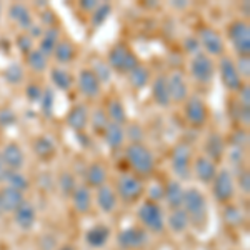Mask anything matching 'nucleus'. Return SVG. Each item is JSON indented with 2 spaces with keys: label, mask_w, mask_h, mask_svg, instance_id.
Wrapping results in <instances>:
<instances>
[{
  "label": "nucleus",
  "mask_w": 250,
  "mask_h": 250,
  "mask_svg": "<svg viewBox=\"0 0 250 250\" xmlns=\"http://www.w3.org/2000/svg\"><path fill=\"white\" fill-rule=\"evenodd\" d=\"M247 142H249V134L245 130H239L235 135H233V147H235V148L245 150V147H247Z\"/></svg>",
  "instance_id": "864d4df0"
},
{
  "label": "nucleus",
  "mask_w": 250,
  "mask_h": 250,
  "mask_svg": "<svg viewBox=\"0 0 250 250\" xmlns=\"http://www.w3.org/2000/svg\"><path fill=\"white\" fill-rule=\"evenodd\" d=\"M204 150H205V157H207V159L219 164L220 160L224 159L225 150H227L224 135H222L220 132H210L204 142Z\"/></svg>",
  "instance_id": "dca6fc26"
},
{
  "label": "nucleus",
  "mask_w": 250,
  "mask_h": 250,
  "mask_svg": "<svg viewBox=\"0 0 250 250\" xmlns=\"http://www.w3.org/2000/svg\"><path fill=\"white\" fill-rule=\"evenodd\" d=\"M108 122H110V120H108V117L105 114V108H97V110L92 112V115L88 117V125H90L92 132L100 137L105 132Z\"/></svg>",
  "instance_id": "e433bc0d"
},
{
  "label": "nucleus",
  "mask_w": 250,
  "mask_h": 250,
  "mask_svg": "<svg viewBox=\"0 0 250 250\" xmlns=\"http://www.w3.org/2000/svg\"><path fill=\"white\" fill-rule=\"evenodd\" d=\"M184 48H185V52L190 55H195L197 52H200V43H199V40H197V37H185Z\"/></svg>",
  "instance_id": "603ef678"
},
{
  "label": "nucleus",
  "mask_w": 250,
  "mask_h": 250,
  "mask_svg": "<svg viewBox=\"0 0 250 250\" xmlns=\"http://www.w3.org/2000/svg\"><path fill=\"white\" fill-rule=\"evenodd\" d=\"M219 75L224 87L229 88L230 92H239V88L244 85V80L237 72L233 59L229 57V55H222L219 59Z\"/></svg>",
  "instance_id": "f8f14e48"
},
{
  "label": "nucleus",
  "mask_w": 250,
  "mask_h": 250,
  "mask_svg": "<svg viewBox=\"0 0 250 250\" xmlns=\"http://www.w3.org/2000/svg\"><path fill=\"white\" fill-rule=\"evenodd\" d=\"M32 150H34V154L40 160L47 162V160L54 159L55 154H57V145H55V142L48 135H40L32 144Z\"/></svg>",
  "instance_id": "393cba45"
},
{
  "label": "nucleus",
  "mask_w": 250,
  "mask_h": 250,
  "mask_svg": "<svg viewBox=\"0 0 250 250\" xmlns=\"http://www.w3.org/2000/svg\"><path fill=\"white\" fill-rule=\"evenodd\" d=\"M125 130V139L130 140V144H142L144 142V137H145V132L142 128L140 124H127V128Z\"/></svg>",
  "instance_id": "a18cd8bd"
},
{
  "label": "nucleus",
  "mask_w": 250,
  "mask_h": 250,
  "mask_svg": "<svg viewBox=\"0 0 250 250\" xmlns=\"http://www.w3.org/2000/svg\"><path fill=\"white\" fill-rule=\"evenodd\" d=\"M25 60H27V65L30 67V70H34L35 74H42L48 68V57L42 54L39 48H34L32 52L25 55Z\"/></svg>",
  "instance_id": "58836bf2"
},
{
  "label": "nucleus",
  "mask_w": 250,
  "mask_h": 250,
  "mask_svg": "<svg viewBox=\"0 0 250 250\" xmlns=\"http://www.w3.org/2000/svg\"><path fill=\"white\" fill-rule=\"evenodd\" d=\"M42 94H43V88L40 87L39 83H29V85L25 87V97H27V100L32 104L40 102Z\"/></svg>",
  "instance_id": "8fccbe9b"
},
{
  "label": "nucleus",
  "mask_w": 250,
  "mask_h": 250,
  "mask_svg": "<svg viewBox=\"0 0 250 250\" xmlns=\"http://www.w3.org/2000/svg\"><path fill=\"white\" fill-rule=\"evenodd\" d=\"M3 213H5V212H3V205H2V199H0V215H3Z\"/></svg>",
  "instance_id": "e2e57ef3"
},
{
  "label": "nucleus",
  "mask_w": 250,
  "mask_h": 250,
  "mask_svg": "<svg viewBox=\"0 0 250 250\" xmlns=\"http://www.w3.org/2000/svg\"><path fill=\"white\" fill-rule=\"evenodd\" d=\"M112 5L110 3H99V7L92 12V15H90V23H92V27H100L102 23H105L108 17L112 15Z\"/></svg>",
  "instance_id": "79ce46f5"
},
{
  "label": "nucleus",
  "mask_w": 250,
  "mask_h": 250,
  "mask_svg": "<svg viewBox=\"0 0 250 250\" xmlns=\"http://www.w3.org/2000/svg\"><path fill=\"white\" fill-rule=\"evenodd\" d=\"M239 188L242 190V193L250 192V173L247 168L239 173Z\"/></svg>",
  "instance_id": "5fc2aeb1"
},
{
  "label": "nucleus",
  "mask_w": 250,
  "mask_h": 250,
  "mask_svg": "<svg viewBox=\"0 0 250 250\" xmlns=\"http://www.w3.org/2000/svg\"><path fill=\"white\" fill-rule=\"evenodd\" d=\"M59 187L60 192L65 197H72V193L77 188V180H75V175L72 172H62L59 175Z\"/></svg>",
  "instance_id": "c03bdc74"
},
{
  "label": "nucleus",
  "mask_w": 250,
  "mask_h": 250,
  "mask_svg": "<svg viewBox=\"0 0 250 250\" xmlns=\"http://www.w3.org/2000/svg\"><path fill=\"white\" fill-rule=\"evenodd\" d=\"M239 104L242 107H250V87L249 83H244L239 88Z\"/></svg>",
  "instance_id": "6e6d98bb"
},
{
  "label": "nucleus",
  "mask_w": 250,
  "mask_h": 250,
  "mask_svg": "<svg viewBox=\"0 0 250 250\" xmlns=\"http://www.w3.org/2000/svg\"><path fill=\"white\" fill-rule=\"evenodd\" d=\"M3 79L9 85H20L25 79V70L19 62H10L9 65L3 68Z\"/></svg>",
  "instance_id": "4c0bfd02"
},
{
  "label": "nucleus",
  "mask_w": 250,
  "mask_h": 250,
  "mask_svg": "<svg viewBox=\"0 0 250 250\" xmlns=\"http://www.w3.org/2000/svg\"><path fill=\"white\" fill-rule=\"evenodd\" d=\"M50 80L54 83V87L57 90H62V92H67L68 88L74 85V77L62 67H54L50 70Z\"/></svg>",
  "instance_id": "f704fd0d"
},
{
  "label": "nucleus",
  "mask_w": 250,
  "mask_h": 250,
  "mask_svg": "<svg viewBox=\"0 0 250 250\" xmlns=\"http://www.w3.org/2000/svg\"><path fill=\"white\" fill-rule=\"evenodd\" d=\"M184 115L185 120L195 128H200L208 120V108L207 104L199 95H188V99L184 102Z\"/></svg>",
  "instance_id": "9b49d317"
},
{
  "label": "nucleus",
  "mask_w": 250,
  "mask_h": 250,
  "mask_svg": "<svg viewBox=\"0 0 250 250\" xmlns=\"http://www.w3.org/2000/svg\"><path fill=\"white\" fill-rule=\"evenodd\" d=\"M148 233L142 227H127L117 233V244L124 250H137L147 245Z\"/></svg>",
  "instance_id": "ddd939ff"
},
{
  "label": "nucleus",
  "mask_w": 250,
  "mask_h": 250,
  "mask_svg": "<svg viewBox=\"0 0 250 250\" xmlns=\"http://www.w3.org/2000/svg\"><path fill=\"white\" fill-rule=\"evenodd\" d=\"M40 112L43 117H52L54 115V107H55V92L54 88H43L42 99H40Z\"/></svg>",
  "instance_id": "37998d69"
},
{
  "label": "nucleus",
  "mask_w": 250,
  "mask_h": 250,
  "mask_svg": "<svg viewBox=\"0 0 250 250\" xmlns=\"http://www.w3.org/2000/svg\"><path fill=\"white\" fill-rule=\"evenodd\" d=\"M75 55H77V50H75L74 43H72L70 40L60 39V42L57 43V47H55L52 57H54L55 62L60 63V65H67V63H70L72 60L75 59Z\"/></svg>",
  "instance_id": "7c9ffc66"
},
{
  "label": "nucleus",
  "mask_w": 250,
  "mask_h": 250,
  "mask_svg": "<svg viewBox=\"0 0 250 250\" xmlns=\"http://www.w3.org/2000/svg\"><path fill=\"white\" fill-rule=\"evenodd\" d=\"M59 250H75V249L72 247V245H63V247H60Z\"/></svg>",
  "instance_id": "680f3d73"
},
{
  "label": "nucleus",
  "mask_w": 250,
  "mask_h": 250,
  "mask_svg": "<svg viewBox=\"0 0 250 250\" xmlns=\"http://www.w3.org/2000/svg\"><path fill=\"white\" fill-rule=\"evenodd\" d=\"M88 107L85 104H75L74 107L68 110L65 122L68 125V128L79 134V132H85V128L88 127Z\"/></svg>",
  "instance_id": "a211bd4d"
},
{
  "label": "nucleus",
  "mask_w": 250,
  "mask_h": 250,
  "mask_svg": "<svg viewBox=\"0 0 250 250\" xmlns=\"http://www.w3.org/2000/svg\"><path fill=\"white\" fill-rule=\"evenodd\" d=\"M104 140L110 148H120L124 145L125 140V130L122 125L114 124V122H108L105 132H104Z\"/></svg>",
  "instance_id": "473e14b6"
},
{
  "label": "nucleus",
  "mask_w": 250,
  "mask_h": 250,
  "mask_svg": "<svg viewBox=\"0 0 250 250\" xmlns=\"http://www.w3.org/2000/svg\"><path fill=\"white\" fill-rule=\"evenodd\" d=\"M85 180H87V187H94L99 188L102 185H105L107 182V168L104 164L100 162H92L85 170Z\"/></svg>",
  "instance_id": "c85d7f7f"
},
{
  "label": "nucleus",
  "mask_w": 250,
  "mask_h": 250,
  "mask_svg": "<svg viewBox=\"0 0 250 250\" xmlns=\"http://www.w3.org/2000/svg\"><path fill=\"white\" fill-rule=\"evenodd\" d=\"M105 114L108 117V120L114 124H119V125H127V108H125L124 102L119 99H112L108 100L107 104V108H105Z\"/></svg>",
  "instance_id": "2f4dec72"
},
{
  "label": "nucleus",
  "mask_w": 250,
  "mask_h": 250,
  "mask_svg": "<svg viewBox=\"0 0 250 250\" xmlns=\"http://www.w3.org/2000/svg\"><path fill=\"white\" fill-rule=\"evenodd\" d=\"M184 192L185 190H184L182 184H180V180L172 179V180H168V182L165 184L164 197H165V200H167L168 207H170L172 210H175V208H182Z\"/></svg>",
  "instance_id": "5701e85b"
},
{
  "label": "nucleus",
  "mask_w": 250,
  "mask_h": 250,
  "mask_svg": "<svg viewBox=\"0 0 250 250\" xmlns=\"http://www.w3.org/2000/svg\"><path fill=\"white\" fill-rule=\"evenodd\" d=\"M15 124H17V114L14 112V108H10V107L0 108V127L9 128V127H14Z\"/></svg>",
  "instance_id": "49530a36"
},
{
  "label": "nucleus",
  "mask_w": 250,
  "mask_h": 250,
  "mask_svg": "<svg viewBox=\"0 0 250 250\" xmlns=\"http://www.w3.org/2000/svg\"><path fill=\"white\" fill-rule=\"evenodd\" d=\"M225 219L229 224H240L244 220V213H242L237 207H227L225 210Z\"/></svg>",
  "instance_id": "3c124183"
},
{
  "label": "nucleus",
  "mask_w": 250,
  "mask_h": 250,
  "mask_svg": "<svg viewBox=\"0 0 250 250\" xmlns=\"http://www.w3.org/2000/svg\"><path fill=\"white\" fill-rule=\"evenodd\" d=\"M0 157L9 170H20L25 165V154L17 142H9L3 145V148L0 150Z\"/></svg>",
  "instance_id": "f3484780"
},
{
  "label": "nucleus",
  "mask_w": 250,
  "mask_h": 250,
  "mask_svg": "<svg viewBox=\"0 0 250 250\" xmlns=\"http://www.w3.org/2000/svg\"><path fill=\"white\" fill-rule=\"evenodd\" d=\"M60 42V29L57 25L54 27H47L45 30H43L42 37L39 39V50L42 52L45 57H50L52 54H54L55 47H57V43Z\"/></svg>",
  "instance_id": "a878e982"
},
{
  "label": "nucleus",
  "mask_w": 250,
  "mask_h": 250,
  "mask_svg": "<svg viewBox=\"0 0 250 250\" xmlns=\"http://www.w3.org/2000/svg\"><path fill=\"white\" fill-rule=\"evenodd\" d=\"M107 63L110 65L112 70L119 72V74H128L130 70L139 65V57L134 54L128 45L125 43H115L114 47L108 50Z\"/></svg>",
  "instance_id": "7ed1b4c3"
},
{
  "label": "nucleus",
  "mask_w": 250,
  "mask_h": 250,
  "mask_svg": "<svg viewBox=\"0 0 250 250\" xmlns=\"http://www.w3.org/2000/svg\"><path fill=\"white\" fill-rule=\"evenodd\" d=\"M167 224L173 233H184L188 229V225H190V220H188V215L185 213L184 208H175L168 215Z\"/></svg>",
  "instance_id": "c9c22d12"
},
{
  "label": "nucleus",
  "mask_w": 250,
  "mask_h": 250,
  "mask_svg": "<svg viewBox=\"0 0 250 250\" xmlns=\"http://www.w3.org/2000/svg\"><path fill=\"white\" fill-rule=\"evenodd\" d=\"M90 70L95 74V77L100 80V83H108L112 80V74H114V70L110 68V65L107 63V60H94V63H92Z\"/></svg>",
  "instance_id": "a19ab883"
},
{
  "label": "nucleus",
  "mask_w": 250,
  "mask_h": 250,
  "mask_svg": "<svg viewBox=\"0 0 250 250\" xmlns=\"http://www.w3.org/2000/svg\"><path fill=\"white\" fill-rule=\"evenodd\" d=\"M115 193L119 199H122L125 204H134L145 192V185L142 179L137 175H130V173H124L119 177L115 185Z\"/></svg>",
  "instance_id": "39448f33"
},
{
  "label": "nucleus",
  "mask_w": 250,
  "mask_h": 250,
  "mask_svg": "<svg viewBox=\"0 0 250 250\" xmlns=\"http://www.w3.org/2000/svg\"><path fill=\"white\" fill-rule=\"evenodd\" d=\"M72 204L79 213H87L92 208V192L87 185H77L72 193Z\"/></svg>",
  "instance_id": "c756f323"
},
{
  "label": "nucleus",
  "mask_w": 250,
  "mask_h": 250,
  "mask_svg": "<svg viewBox=\"0 0 250 250\" xmlns=\"http://www.w3.org/2000/svg\"><path fill=\"white\" fill-rule=\"evenodd\" d=\"M152 99L159 107L167 108L172 104L170 94H168V85H167V75H157L152 82Z\"/></svg>",
  "instance_id": "412c9836"
},
{
  "label": "nucleus",
  "mask_w": 250,
  "mask_h": 250,
  "mask_svg": "<svg viewBox=\"0 0 250 250\" xmlns=\"http://www.w3.org/2000/svg\"><path fill=\"white\" fill-rule=\"evenodd\" d=\"M128 77V82H130V85L135 88V90H142L150 83V72H148V68L142 65V63H139L134 70H130L127 74Z\"/></svg>",
  "instance_id": "72a5a7b5"
},
{
  "label": "nucleus",
  "mask_w": 250,
  "mask_h": 250,
  "mask_svg": "<svg viewBox=\"0 0 250 250\" xmlns=\"http://www.w3.org/2000/svg\"><path fill=\"white\" fill-rule=\"evenodd\" d=\"M139 219L145 227V230H150L154 233H160L165 227L164 210L157 202H144L139 208Z\"/></svg>",
  "instance_id": "0eeeda50"
},
{
  "label": "nucleus",
  "mask_w": 250,
  "mask_h": 250,
  "mask_svg": "<svg viewBox=\"0 0 250 250\" xmlns=\"http://www.w3.org/2000/svg\"><path fill=\"white\" fill-rule=\"evenodd\" d=\"M227 35L237 55H250V25L247 20H233L227 29Z\"/></svg>",
  "instance_id": "1a4fd4ad"
},
{
  "label": "nucleus",
  "mask_w": 250,
  "mask_h": 250,
  "mask_svg": "<svg viewBox=\"0 0 250 250\" xmlns=\"http://www.w3.org/2000/svg\"><path fill=\"white\" fill-rule=\"evenodd\" d=\"M108 239H110V229L107 225H95V227L88 229L85 233V242L92 249L105 247Z\"/></svg>",
  "instance_id": "bb28decb"
},
{
  "label": "nucleus",
  "mask_w": 250,
  "mask_h": 250,
  "mask_svg": "<svg viewBox=\"0 0 250 250\" xmlns=\"http://www.w3.org/2000/svg\"><path fill=\"white\" fill-rule=\"evenodd\" d=\"M212 193L217 202L229 204L235 195V180L229 168L217 170L215 179L212 180Z\"/></svg>",
  "instance_id": "6e6552de"
},
{
  "label": "nucleus",
  "mask_w": 250,
  "mask_h": 250,
  "mask_svg": "<svg viewBox=\"0 0 250 250\" xmlns=\"http://www.w3.org/2000/svg\"><path fill=\"white\" fill-rule=\"evenodd\" d=\"M233 63H235V68L242 77V80L250 77V57L249 55H239L237 60H233Z\"/></svg>",
  "instance_id": "de8ad7c7"
},
{
  "label": "nucleus",
  "mask_w": 250,
  "mask_h": 250,
  "mask_svg": "<svg viewBox=\"0 0 250 250\" xmlns=\"http://www.w3.org/2000/svg\"><path fill=\"white\" fill-rule=\"evenodd\" d=\"M197 40L200 43V50L208 57H222L225 55V42L222 35L212 27H202L197 32Z\"/></svg>",
  "instance_id": "9d476101"
},
{
  "label": "nucleus",
  "mask_w": 250,
  "mask_h": 250,
  "mask_svg": "<svg viewBox=\"0 0 250 250\" xmlns=\"http://www.w3.org/2000/svg\"><path fill=\"white\" fill-rule=\"evenodd\" d=\"M170 5L173 7V9H187L188 2L187 0H179V2H170Z\"/></svg>",
  "instance_id": "052dcab7"
},
{
  "label": "nucleus",
  "mask_w": 250,
  "mask_h": 250,
  "mask_svg": "<svg viewBox=\"0 0 250 250\" xmlns=\"http://www.w3.org/2000/svg\"><path fill=\"white\" fill-rule=\"evenodd\" d=\"M75 82H77L80 94L85 99H97L100 95V92H102V83H100V80L95 77V74L90 68L80 70Z\"/></svg>",
  "instance_id": "4468645a"
},
{
  "label": "nucleus",
  "mask_w": 250,
  "mask_h": 250,
  "mask_svg": "<svg viewBox=\"0 0 250 250\" xmlns=\"http://www.w3.org/2000/svg\"><path fill=\"white\" fill-rule=\"evenodd\" d=\"M182 208L193 225H202L207 219V199L199 188L190 187L184 192Z\"/></svg>",
  "instance_id": "f03ea898"
},
{
  "label": "nucleus",
  "mask_w": 250,
  "mask_h": 250,
  "mask_svg": "<svg viewBox=\"0 0 250 250\" xmlns=\"http://www.w3.org/2000/svg\"><path fill=\"white\" fill-rule=\"evenodd\" d=\"M0 17H2V5H0Z\"/></svg>",
  "instance_id": "0e129e2a"
},
{
  "label": "nucleus",
  "mask_w": 250,
  "mask_h": 250,
  "mask_svg": "<svg viewBox=\"0 0 250 250\" xmlns=\"http://www.w3.org/2000/svg\"><path fill=\"white\" fill-rule=\"evenodd\" d=\"M167 85H168V94H170V100L173 104H184L188 99V83L182 72L173 70L167 77Z\"/></svg>",
  "instance_id": "2eb2a0df"
},
{
  "label": "nucleus",
  "mask_w": 250,
  "mask_h": 250,
  "mask_svg": "<svg viewBox=\"0 0 250 250\" xmlns=\"http://www.w3.org/2000/svg\"><path fill=\"white\" fill-rule=\"evenodd\" d=\"M5 184L7 187H12V188H17L20 192H25L29 188V179L23 175L20 170H9L7 172V177H5Z\"/></svg>",
  "instance_id": "ea45409f"
},
{
  "label": "nucleus",
  "mask_w": 250,
  "mask_h": 250,
  "mask_svg": "<svg viewBox=\"0 0 250 250\" xmlns=\"http://www.w3.org/2000/svg\"><path fill=\"white\" fill-rule=\"evenodd\" d=\"M99 3L100 2H97V0H80L79 2V7L82 9L83 12H94L97 7H99Z\"/></svg>",
  "instance_id": "4d7b16f0"
},
{
  "label": "nucleus",
  "mask_w": 250,
  "mask_h": 250,
  "mask_svg": "<svg viewBox=\"0 0 250 250\" xmlns=\"http://www.w3.org/2000/svg\"><path fill=\"white\" fill-rule=\"evenodd\" d=\"M190 75L195 82L207 85L215 77V63L205 52H197L190 59Z\"/></svg>",
  "instance_id": "423d86ee"
},
{
  "label": "nucleus",
  "mask_w": 250,
  "mask_h": 250,
  "mask_svg": "<svg viewBox=\"0 0 250 250\" xmlns=\"http://www.w3.org/2000/svg\"><path fill=\"white\" fill-rule=\"evenodd\" d=\"M75 137H77L79 144L82 145L83 148H85V147H88V145H90V139H88V135L85 134V132H79V134H75Z\"/></svg>",
  "instance_id": "13d9d810"
},
{
  "label": "nucleus",
  "mask_w": 250,
  "mask_h": 250,
  "mask_svg": "<svg viewBox=\"0 0 250 250\" xmlns=\"http://www.w3.org/2000/svg\"><path fill=\"white\" fill-rule=\"evenodd\" d=\"M15 43H17V48L20 52H22L23 55H27L29 52L34 50V39L30 37L29 34H20L17 35V39H15Z\"/></svg>",
  "instance_id": "09e8293b"
},
{
  "label": "nucleus",
  "mask_w": 250,
  "mask_h": 250,
  "mask_svg": "<svg viewBox=\"0 0 250 250\" xmlns=\"http://www.w3.org/2000/svg\"><path fill=\"white\" fill-rule=\"evenodd\" d=\"M7 172H9V168H7V165L3 164L2 157H0V184H2V182H5Z\"/></svg>",
  "instance_id": "bf43d9fd"
},
{
  "label": "nucleus",
  "mask_w": 250,
  "mask_h": 250,
  "mask_svg": "<svg viewBox=\"0 0 250 250\" xmlns=\"http://www.w3.org/2000/svg\"><path fill=\"white\" fill-rule=\"evenodd\" d=\"M9 17H10V20H14L23 32H27L32 25H34L32 12L29 7L23 5V3H12L9 7Z\"/></svg>",
  "instance_id": "4be33fe9"
},
{
  "label": "nucleus",
  "mask_w": 250,
  "mask_h": 250,
  "mask_svg": "<svg viewBox=\"0 0 250 250\" xmlns=\"http://www.w3.org/2000/svg\"><path fill=\"white\" fill-rule=\"evenodd\" d=\"M117 204H119V197H117L114 187L105 184L97 188V205H99L100 210L112 213L117 208Z\"/></svg>",
  "instance_id": "b1692460"
},
{
  "label": "nucleus",
  "mask_w": 250,
  "mask_h": 250,
  "mask_svg": "<svg viewBox=\"0 0 250 250\" xmlns=\"http://www.w3.org/2000/svg\"><path fill=\"white\" fill-rule=\"evenodd\" d=\"M127 162L139 175H150L155 168V157L144 144H128L125 148Z\"/></svg>",
  "instance_id": "f257e3e1"
},
{
  "label": "nucleus",
  "mask_w": 250,
  "mask_h": 250,
  "mask_svg": "<svg viewBox=\"0 0 250 250\" xmlns=\"http://www.w3.org/2000/svg\"><path fill=\"white\" fill-rule=\"evenodd\" d=\"M170 167L177 180H187L192 168V147L185 142H179L172 148Z\"/></svg>",
  "instance_id": "20e7f679"
},
{
  "label": "nucleus",
  "mask_w": 250,
  "mask_h": 250,
  "mask_svg": "<svg viewBox=\"0 0 250 250\" xmlns=\"http://www.w3.org/2000/svg\"><path fill=\"white\" fill-rule=\"evenodd\" d=\"M0 199H2L3 212H12V213H14L20 205L25 202L23 192L17 190V188H12V187L2 188V190H0Z\"/></svg>",
  "instance_id": "cd10ccee"
},
{
  "label": "nucleus",
  "mask_w": 250,
  "mask_h": 250,
  "mask_svg": "<svg viewBox=\"0 0 250 250\" xmlns=\"http://www.w3.org/2000/svg\"><path fill=\"white\" fill-rule=\"evenodd\" d=\"M193 172L199 182L202 184H212V180L217 175V164L207 159L205 155H199L193 160Z\"/></svg>",
  "instance_id": "6ab92c4d"
},
{
  "label": "nucleus",
  "mask_w": 250,
  "mask_h": 250,
  "mask_svg": "<svg viewBox=\"0 0 250 250\" xmlns=\"http://www.w3.org/2000/svg\"><path fill=\"white\" fill-rule=\"evenodd\" d=\"M35 219H37L35 207L30 202H27V200L14 212V220H15V224H17V227L25 232L30 230L35 225Z\"/></svg>",
  "instance_id": "aec40b11"
}]
</instances>
